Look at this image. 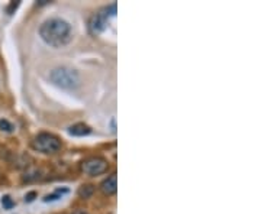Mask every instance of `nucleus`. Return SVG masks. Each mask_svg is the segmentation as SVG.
Returning a JSON list of instances; mask_svg holds the SVG:
<instances>
[{"label":"nucleus","instance_id":"f257e3e1","mask_svg":"<svg viewBox=\"0 0 261 214\" xmlns=\"http://www.w3.org/2000/svg\"><path fill=\"white\" fill-rule=\"evenodd\" d=\"M39 37L42 41L54 48L66 45L71 38V26L70 23L60 18L45 20L39 28Z\"/></svg>","mask_w":261,"mask_h":214},{"label":"nucleus","instance_id":"f03ea898","mask_svg":"<svg viewBox=\"0 0 261 214\" xmlns=\"http://www.w3.org/2000/svg\"><path fill=\"white\" fill-rule=\"evenodd\" d=\"M49 80L60 88L64 90H73L80 84V76L76 69L68 67H57L51 71Z\"/></svg>","mask_w":261,"mask_h":214},{"label":"nucleus","instance_id":"7ed1b4c3","mask_svg":"<svg viewBox=\"0 0 261 214\" xmlns=\"http://www.w3.org/2000/svg\"><path fill=\"white\" fill-rule=\"evenodd\" d=\"M116 15V3L109 5L107 8L102 9L100 12L95 13L90 20H89V30L92 35H99L102 33L103 30L106 29L107 22L110 18H113Z\"/></svg>","mask_w":261,"mask_h":214},{"label":"nucleus","instance_id":"20e7f679","mask_svg":"<svg viewBox=\"0 0 261 214\" xmlns=\"http://www.w3.org/2000/svg\"><path fill=\"white\" fill-rule=\"evenodd\" d=\"M32 148L42 154H55L61 149V140L52 133L42 132L32 140Z\"/></svg>","mask_w":261,"mask_h":214},{"label":"nucleus","instance_id":"39448f33","mask_svg":"<svg viewBox=\"0 0 261 214\" xmlns=\"http://www.w3.org/2000/svg\"><path fill=\"white\" fill-rule=\"evenodd\" d=\"M80 168L89 176L102 175L109 169V162L102 156H92V158H87L86 161H83Z\"/></svg>","mask_w":261,"mask_h":214},{"label":"nucleus","instance_id":"423d86ee","mask_svg":"<svg viewBox=\"0 0 261 214\" xmlns=\"http://www.w3.org/2000/svg\"><path fill=\"white\" fill-rule=\"evenodd\" d=\"M100 190L107 197L116 194V191H118V176H116L115 172L112 175L107 176L106 180L100 184Z\"/></svg>","mask_w":261,"mask_h":214},{"label":"nucleus","instance_id":"0eeeda50","mask_svg":"<svg viewBox=\"0 0 261 214\" xmlns=\"http://www.w3.org/2000/svg\"><path fill=\"white\" fill-rule=\"evenodd\" d=\"M68 132L73 136H87V135L92 133V129L87 126V125H84V123H76V125L70 126Z\"/></svg>","mask_w":261,"mask_h":214},{"label":"nucleus","instance_id":"6e6552de","mask_svg":"<svg viewBox=\"0 0 261 214\" xmlns=\"http://www.w3.org/2000/svg\"><path fill=\"white\" fill-rule=\"evenodd\" d=\"M77 194L80 198H84V200L90 198L92 195L95 194V185L83 184L81 187H80V188H78Z\"/></svg>","mask_w":261,"mask_h":214},{"label":"nucleus","instance_id":"1a4fd4ad","mask_svg":"<svg viewBox=\"0 0 261 214\" xmlns=\"http://www.w3.org/2000/svg\"><path fill=\"white\" fill-rule=\"evenodd\" d=\"M39 178H42V175H41V169H31V171H28V172L23 175L22 180H23L25 183H31V181H37Z\"/></svg>","mask_w":261,"mask_h":214},{"label":"nucleus","instance_id":"9d476101","mask_svg":"<svg viewBox=\"0 0 261 214\" xmlns=\"http://www.w3.org/2000/svg\"><path fill=\"white\" fill-rule=\"evenodd\" d=\"M66 193H68L67 188H64V190H57V191H55L54 194L45 195L44 201H45V203H48V201H55V200H58V198H61V195L66 194Z\"/></svg>","mask_w":261,"mask_h":214},{"label":"nucleus","instance_id":"9b49d317","mask_svg":"<svg viewBox=\"0 0 261 214\" xmlns=\"http://www.w3.org/2000/svg\"><path fill=\"white\" fill-rule=\"evenodd\" d=\"M0 130H2V132H6V133H12V132H13V125L10 123L9 120L2 119V120H0Z\"/></svg>","mask_w":261,"mask_h":214},{"label":"nucleus","instance_id":"f8f14e48","mask_svg":"<svg viewBox=\"0 0 261 214\" xmlns=\"http://www.w3.org/2000/svg\"><path fill=\"white\" fill-rule=\"evenodd\" d=\"M2 205H3V207H5L6 210H10V208H12V207L15 205V203H13V200L10 198L9 195H5V197L2 198Z\"/></svg>","mask_w":261,"mask_h":214},{"label":"nucleus","instance_id":"ddd939ff","mask_svg":"<svg viewBox=\"0 0 261 214\" xmlns=\"http://www.w3.org/2000/svg\"><path fill=\"white\" fill-rule=\"evenodd\" d=\"M37 197V193L35 191H32V193H29V194L25 195V201L26 203H31V201H34V198Z\"/></svg>","mask_w":261,"mask_h":214},{"label":"nucleus","instance_id":"4468645a","mask_svg":"<svg viewBox=\"0 0 261 214\" xmlns=\"http://www.w3.org/2000/svg\"><path fill=\"white\" fill-rule=\"evenodd\" d=\"M18 6H19V2H16V3H15V2H13V3H10L9 8H8V13H9V15H12V13H13V10L16 9Z\"/></svg>","mask_w":261,"mask_h":214},{"label":"nucleus","instance_id":"2eb2a0df","mask_svg":"<svg viewBox=\"0 0 261 214\" xmlns=\"http://www.w3.org/2000/svg\"><path fill=\"white\" fill-rule=\"evenodd\" d=\"M48 3H49V0H39L38 2L39 6H44V5H48Z\"/></svg>","mask_w":261,"mask_h":214},{"label":"nucleus","instance_id":"dca6fc26","mask_svg":"<svg viewBox=\"0 0 261 214\" xmlns=\"http://www.w3.org/2000/svg\"><path fill=\"white\" fill-rule=\"evenodd\" d=\"M110 125H112V130L115 132L116 126H115V119H112V122H110Z\"/></svg>","mask_w":261,"mask_h":214},{"label":"nucleus","instance_id":"f3484780","mask_svg":"<svg viewBox=\"0 0 261 214\" xmlns=\"http://www.w3.org/2000/svg\"><path fill=\"white\" fill-rule=\"evenodd\" d=\"M71 214H89L87 211H83V210H78V211H74V213Z\"/></svg>","mask_w":261,"mask_h":214}]
</instances>
